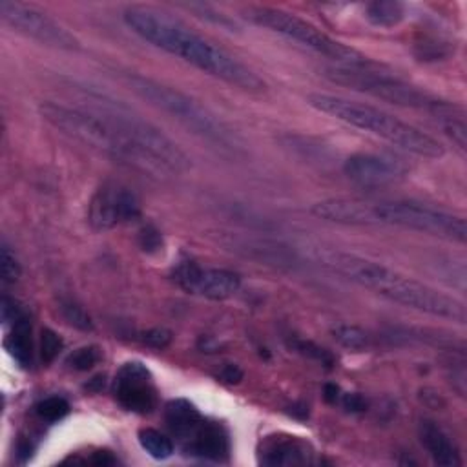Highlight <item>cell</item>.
Here are the masks:
<instances>
[{"mask_svg": "<svg viewBox=\"0 0 467 467\" xmlns=\"http://www.w3.org/2000/svg\"><path fill=\"white\" fill-rule=\"evenodd\" d=\"M122 18L142 40L195 66L202 73L244 91L259 93L266 88L265 80L254 69L168 11L151 5H130L124 9Z\"/></svg>", "mask_w": 467, "mask_h": 467, "instance_id": "6da1fadb", "label": "cell"}, {"mask_svg": "<svg viewBox=\"0 0 467 467\" xmlns=\"http://www.w3.org/2000/svg\"><path fill=\"white\" fill-rule=\"evenodd\" d=\"M317 259L328 270L347 277L348 281L392 301L401 306L456 321L460 325L465 323V305L449 296L440 292L438 288L421 283L414 277H409L394 268H389L381 263L370 261L367 257L341 252V250H319Z\"/></svg>", "mask_w": 467, "mask_h": 467, "instance_id": "7a4b0ae2", "label": "cell"}, {"mask_svg": "<svg viewBox=\"0 0 467 467\" xmlns=\"http://www.w3.org/2000/svg\"><path fill=\"white\" fill-rule=\"evenodd\" d=\"M38 111L47 124H51L71 140L88 146L89 150H95L120 164H128L144 173H170L162 164L144 153L137 144L126 139L119 130H115L106 119H102L95 111H86L82 108H71L51 100L42 102Z\"/></svg>", "mask_w": 467, "mask_h": 467, "instance_id": "3957f363", "label": "cell"}, {"mask_svg": "<svg viewBox=\"0 0 467 467\" xmlns=\"http://www.w3.org/2000/svg\"><path fill=\"white\" fill-rule=\"evenodd\" d=\"M306 102L314 109L327 113L348 126L372 133L409 153L425 159H440L445 155V148L434 137L370 104L328 93H310Z\"/></svg>", "mask_w": 467, "mask_h": 467, "instance_id": "277c9868", "label": "cell"}, {"mask_svg": "<svg viewBox=\"0 0 467 467\" xmlns=\"http://www.w3.org/2000/svg\"><path fill=\"white\" fill-rule=\"evenodd\" d=\"M126 82L140 99L168 113L171 119L181 122L186 130L199 135L201 139L212 142L217 148L221 146L232 151L239 150L237 135L197 99L182 93L177 88L135 73L126 75Z\"/></svg>", "mask_w": 467, "mask_h": 467, "instance_id": "5b68a950", "label": "cell"}, {"mask_svg": "<svg viewBox=\"0 0 467 467\" xmlns=\"http://www.w3.org/2000/svg\"><path fill=\"white\" fill-rule=\"evenodd\" d=\"M91 102L97 108L95 113L106 119L115 130H119L126 139L137 144L144 153L153 157L170 173H184L192 168V159L186 155L184 150L179 148L177 142H173L157 126L142 119L126 104L100 93H95L91 97Z\"/></svg>", "mask_w": 467, "mask_h": 467, "instance_id": "8992f818", "label": "cell"}, {"mask_svg": "<svg viewBox=\"0 0 467 467\" xmlns=\"http://www.w3.org/2000/svg\"><path fill=\"white\" fill-rule=\"evenodd\" d=\"M246 13L254 24L266 27L288 40H294L325 58L337 62V66H347V67L368 66V58L363 53L328 36L319 27H316L314 24H310L308 20L294 13H288L285 9H275V7H250Z\"/></svg>", "mask_w": 467, "mask_h": 467, "instance_id": "52a82bcc", "label": "cell"}, {"mask_svg": "<svg viewBox=\"0 0 467 467\" xmlns=\"http://www.w3.org/2000/svg\"><path fill=\"white\" fill-rule=\"evenodd\" d=\"M370 224L400 226L454 243H465L467 239V224L462 215L416 201H370Z\"/></svg>", "mask_w": 467, "mask_h": 467, "instance_id": "ba28073f", "label": "cell"}, {"mask_svg": "<svg viewBox=\"0 0 467 467\" xmlns=\"http://www.w3.org/2000/svg\"><path fill=\"white\" fill-rule=\"evenodd\" d=\"M327 75L330 77V80H334L337 84L368 93L376 99H381V100L396 104V106L421 108V109L431 111L440 102V100L429 97L427 93L420 91L418 88L401 82L400 78L389 77L385 73L370 71L367 67L336 66V67H330Z\"/></svg>", "mask_w": 467, "mask_h": 467, "instance_id": "9c48e42d", "label": "cell"}, {"mask_svg": "<svg viewBox=\"0 0 467 467\" xmlns=\"http://www.w3.org/2000/svg\"><path fill=\"white\" fill-rule=\"evenodd\" d=\"M0 18L16 33L36 40L38 44L62 51L80 49V42L71 31H67L55 18L29 4L16 0H0Z\"/></svg>", "mask_w": 467, "mask_h": 467, "instance_id": "30bf717a", "label": "cell"}, {"mask_svg": "<svg viewBox=\"0 0 467 467\" xmlns=\"http://www.w3.org/2000/svg\"><path fill=\"white\" fill-rule=\"evenodd\" d=\"M139 215L140 202L137 195L119 182H104L93 193L88 206V221L99 232L113 230Z\"/></svg>", "mask_w": 467, "mask_h": 467, "instance_id": "8fae6325", "label": "cell"}, {"mask_svg": "<svg viewBox=\"0 0 467 467\" xmlns=\"http://www.w3.org/2000/svg\"><path fill=\"white\" fill-rule=\"evenodd\" d=\"M111 392L122 409L135 414H150L159 405V390L153 376L140 361H126L119 367Z\"/></svg>", "mask_w": 467, "mask_h": 467, "instance_id": "7c38bea8", "label": "cell"}, {"mask_svg": "<svg viewBox=\"0 0 467 467\" xmlns=\"http://www.w3.org/2000/svg\"><path fill=\"white\" fill-rule=\"evenodd\" d=\"M173 281L186 294L224 301L241 288L239 274L226 268H206L193 261H184L173 270Z\"/></svg>", "mask_w": 467, "mask_h": 467, "instance_id": "4fadbf2b", "label": "cell"}, {"mask_svg": "<svg viewBox=\"0 0 467 467\" xmlns=\"http://www.w3.org/2000/svg\"><path fill=\"white\" fill-rule=\"evenodd\" d=\"M345 175L363 188H379L401 181L407 166L389 155L354 153L343 162Z\"/></svg>", "mask_w": 467, "mask_h": 467, "instance_id": "5bb4252c", "label": "cell"}, {"mask_svg": "<svg viewBox=\"0 0 467 467\" xmlns=\"http://www.w3.org/2000/svg\"><path fill=\"white\" fill-rule=\"evenodd\" d=\"M257 462L263 465H308L314 463V447L301 436L266 434L259 441Z\"/></svg>", "mask_w": 467, "mask_h": 467, "instance_id": "9a60e30c", "label": "cell"}, {"mask_svg": "<svg viewBox=\"0 0 467 467\" xmlns=\"http://www.w3.org/2000/svg\"><path fill=\"white\" fill-rule=\"evenodd\" d=\"M179 447L186 456L210 462H226L230 454V436L223 423L204 418L197 431Z\"/></svg>", "mask_w": 467, "mask_h": 467, "instance_id": "2e32d148", "label": "cell"}, {"mask_svg": "<svg viewBox=\"0 0 467 467\" xmlns=\"http://www.w3.org/2000/svg\"><path fill=\"white\" fill-rule=\"evenodd\" d=\"M418 436L427 454L432 458L436 465L458 467L463 463L458 447L436 421L421 420L418 425Z\"/></svg>", "mask_w": 467, "mask_h": 467, "instance_id": "e0dca14e", "label": "cell"}, {"mask_svg": "<svg viewBox=\"0 0 467 467\" xmlns=\"http://www.w3.org/2000/svg\"><path fill=\"white\" fill-rule=\"evenodd\" d=\"M202 420L204 416L201 410L184 398L170 400L164 405V423L179 445H182L197 431Z\"/></svg>", "mask_w": 467, "mask_h": 467, "instance_id": "ac0fdd59", "label": "cell"}, {"mask_svg": "<svg viewBox=\"0 0 467 467\" xmlns=\"http://www.w3.org/2000/svg\"><path fill=\"white\" fill-rule=\"evenodd\" d=\"M5 350L22 368H31L33 365V330L31 319L24 310L11 325L5 336Z\"/></svg>", "mask_w": 467, "mask_h": 467, "instance_id": "d6986e66", "label": "cell"}, {"mask_svg": "<svg viewBox=\"0 0 467 467\" xmlns=\"http://www.w3.org/2000/svg\"><path fill=\"white\" fill-rule=\"evenodd\" d=\"M431 113L440 122L443 133L454 142V146L463 153L467 148V128L463 120V113L460 108L449 102H438Z\"/></svg>", "mask_w": 467, "mask_h": 467, "instance_id": "ffe728a7", "label": "cell"}, {"mask_svg": "<svg viewBox=\"0 0 467 467\" xmlns=\"http://www.w3.org/2000/svg\"><path fill=\"white\" fill-rule=\"evenodd\" d=\"M405 4L398 0H374L365 5V18L376 27H394L405 18Z\"/></svg>", "mask_w": 467, "mask_h": 467, "instance_id": "44dd1931", "label": "cell"}, {"mask_svg": "<svg viewBox=\"0 0 467 467\" xmlns=\"http://www.w3.org/2000/svg\"><path fill=\"white\" fill-rule=\"evenodd\" d=\"M137 440L140 443V447L155 460H166L173 454L175 447L171 438H168L166 434H162L157 429L151 427H142L137 434Z\"/></svg>", "mask_w": 467, "mask_h": 467, "instance_id": "7402d4cb", "label": "cell"}, {"mask_svg": "<svg viewBox=\"0 0 467 467\" xmlns=\"http://www.w3.org/2000/svg\"><path fill=\"white\" fill-rule=\"evenodd\" d=\"M332 336L341 347L354 352H363L372 345V336L358 325H337L332 330Z\"/></svg>", "mask_w": 467, "mask_h": 467, "instance_id": "603a6c76", "label": "cell"}, {"mask_svg": "<svg viewBox=\"0 0 467 467\" xmlns=\"http://www.w3.org/2000/svg\"><path fill=\"white\" fill-rule=\"evenodd\" d=\"M67 412H69V403L62 396H49V398L40 400L35 405V414L42 421H47V423H55V421L62 420Z\"/></svg>", "mask_w": 467, "mask_h": 467, "instance_id": "cb8c5ba5", "label": "cell"}, {"mask_svg": "<svg viewBox=\"0 0 467 467\" xmlns=\"http://www.w3.org/2000/svg\"><path fill=\"white\" fill-rule=\"evenodd\" d=\"M58 310H60V314H62V317H64V321L67 325H71V327H75L78 330H84V332L93 330V321H91L89 314L80 305H77L75 301L60 299Z\"/></svg>", "mask_w": 467, "mask_h": 467, "instance_id": "d4e9b609", "label": "cell"}, {"mask_svg": "<svg viewBox=\"0 0 467 467\" xmlns=\"http://www.w3.org/2000/svg\"><path fill=\"white\" fill-rule=\"evenodd\" d=\"M102 354H100V348L97 345H86V347H78L75 348L67 359H66V365L73 370H78V372H86L89 368H93L99 361H100Z\"/></svg>", "mask_w": 467, "mask_h": 467, "instance_id": "484cf974", "label": "cell"}, {"mask_svg": "<svg viewBox=\"0 0 467 467\" xmlns=\"http://www.w3.org/2000/svg\"><path fill=\"white\" fill-rule=\"evenodd\" d=\"M0 266H2V283L4 285H13L18 281L20 277V263L15 255V252L11 250V246L2 241V246H0Z\"/></svg>", "mask_w": 467, "mask_h": 467, "instance_id": "4316f807", "label": "cell"}, {"mask_svg": "<svg viewBox=\"0 0 467 467\" xmlns=\"http://www.w3.org/2000/svg\"><path fill=\"white\" fill-rule=\"evenodd\" d=\"M62 347H64V341L55 330H51L47 327L40 330V358L46 365L55 361V358L60 354Z\"/></svg>", "mask_w": 467, "mask_h": 467, "instance_id": "83f0119b", "label": "cell"}, {"mask_svg": "<svg viewBox=\"0 0 467 467\" xmlns=\"http://www.w3.org/2000/svg\"><path fill=\"white\" fill-rule=\"evenodd\" d=\"M294 348H296L299 354H303V356H306V358H310V359L319 361V363H321V365H325L327 368H330V367L336 363L334 356H332L327 348H323V347L316 345L314 341L296 339V341H294Z\"/></svg>", "mask_w": 467, "mask_h": 467, "instance_id": "f1b7e54d", "label": "cell"}, {"mask_svg": "<svg viewBox=\"0 0 467 467\" xmlns=\"http://www.w3.org/2000/svg\"><path fill=\"white\" fill-rule=\"evenodd\" d=\"M173 339V332L166 327H153V328H148L140 334V341L150 347V348H155V350H162L166 347H170Z\"/></svg>", "mask_w": 467, "mask_h": 467, "instance_id": "f546056e", "label": "cell"}, {"mask_svg": "<svg viewBox=\"0 0 467 467\" xmlns=\"http://www.w3.org/2000/svg\"><path fill=\"white\" fill-rule=\"evenodd\" d=\"M139 244L144 252H157L162 246L161 232L151 224L142 226L139 232Z\"/></svg>", "mask_w": 467, "mask_h": 467, "instance_id": "4dcf8cb0", "label": "cell"}, {"mask_svg": "<svg viewBox=\"0 0 467 467\" xmlns=\"http://www.w3.org/2000/svg\"><path fill=\"white\" fill-rule=\"evenodd\" d=\"M24 312V308L11 297L4 296L2 303H0V314H2V321L4 325H11L20 314Z\"/></svg>", "mask_w": 467, "mask_h": 467, "instance_id": "1f68e13d", "label": "cell"}, {"mask_svg": "<svg viewBox=\"0 0 467 467\" xmlns=\"http://www.w3.org/2000/svg\"><path fill=\"white\" fill-rule=\"evenodd\" d=\"M243 376H244L243 368L239 365H235V363H226L217 372V379H221L226 385H237L243 379Z\"/></svg>", "mask_w": 467, "mask_h": 467, "instance_id": "d6a6232c", "label": "cell"}, {"mask_svg": "<svg viewBox=\"0 0 467 467\" xmlns=\"http://www.w3.org/2000/svg\"><path fill=\"white\" fill-rule=\"evenodd\" d=\"M367 405L368 403H367L365 396H361L358 392H348L343 396V407L350 412H363V410H367Z\"/></svg>", "mask_w": 467, "mask_h": 467, "instance_id": "836d02e7", "label": "cell"}, {"mask_svg": "<svg viewBox=\"0 0 467 467\" xmlns=\"http://www.w3.org/2000/svg\"><path fill=\"white\" fill-rule=\"evenodd\" d=\"M89 462H91L93 465H102V467L117 463L115 456H113L109 451H97V452H93V456L89 458Z\"/></svg>", "mask_w": 467, "mask_h": 467, "instance_id": "e575fe53", "label": "cell"}, {"mask_svg": "<svg viewBox=\"0 0 467 467\" xmlns=\"http://www.w3.org/2000/svg\"><path fill=\"white\" fill-rule=\"evenodd\" d=\"M323 398L328 401V403H336L337 398H339V387L334 385V383H327L323 387Z\"/></svg>", "mask_w": 467, "mask_h": 467, "instance_id": "d590c367", "label": "cell"}]
</instances>
